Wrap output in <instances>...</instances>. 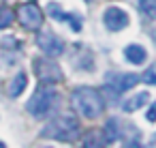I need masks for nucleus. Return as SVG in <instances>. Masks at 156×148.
I'll return each mask as SVG.
<instances>
[{"label":"nucleus","mask_w":156,"mask_h":148,"mask_svg":"<svg viewBox=\"0 0 156 148\" xmlns=\"http://www.w3.org/2000/svg\"><path fill=\"white\" fill-rule=\"evenodd\" d=\"M83 144H86V146H103V144H105V137H103L98 131H92V133L86 137Z\"/></svg>","instance_id":"nucleus-16"},{"label":"nucleus","mask_w":156,"mask_h":148,"mask_svg":"<svg viewBox=\"0 0 156 148\" xmlns=\"http://www.w3.org/2000/svg\"><path fill=\"white\" fill-rule=\"evenodd\" d=\"M41 135L60 139V142H73L79 137V122L73 116H58L51 122H47V127L41 131Z\"/></svg>","instance_id":"nucleus-2"},{"label":"nucleus","mask_w":156,"mask_h":148,"mask_svg":"<svg viewBox=\"0 0 156 148\" xmlns=\"http://www.w3.org/2000/svg\"><path fill=\"white\" fill-rule=\"evenodd\" d=\"M139 9L147 17H156V0H139Z\"/></svg>","instance_id":"nucleus-14"},{"label":"nucleus","mask_w":156,"mask_h":148,"mask_svg":"<svg viewBox=\"0 0 156 148\" xmlns=\"http://www.w3.org/2000/svg\"><path fill=\"white\" fill-rule=\"evenodd\" d=\"M37 45H39V50H41L45 56H49V58H58V56L64 54V43H62V39L56 37L54 32H39V35H37Z\"/></svg>","instance_id":"nucleus-7"},{"label":"nucleus","mask_w":156,"mask_h":148,"mask_svg":"<svg viewBox=\"0 0 156 148\" xmlns=\"http://www.w3.org/2000/svg\"><path fill=\"white\" fill-rule=\"evenodd\" d=\"M17 17H20V22H22V26L26 30H39L43 26V13L34 2L22 5L17 9Z\"/></svg>","instance_id":"nucleus-6"},{"label":"nucleus","mask_w":156,"mask_h":148,"mask_svg":"<svg viewBox=\"0 0 156 148\" xmlns=\"http://www.w3.org/2000/svg\"><path fill=\"white\" fill-rule=\"evenodd\" d=\"M2 146H5V144H2V142H0V148H2Z\"/></svg>","instance_id":"nucleus-19"},{"label":"nucleus","mask_w":156,"mask_h":148,"mask_svg":"<svg viewBox=\"0 0 156 148\" xmlns=\"http://www.w3.org/2000/svg\"><path fill=\"white\" fill-rule=\"evenodd\" d=\"M103 24H105V28L111 30V32L124 30V28L128 26V13H126L124 9H120V7H109V9H105V13H103Z\"/></svg>","instance_id":"nucleus-8"},{"label":"nucleus","mask_w":156,"mask_h":148,"mask_svg":"<svg viewBox=\"0 0 156 148\" xmlns=\"http://www.w3.org/2000/svg\"><path fill=\"white\" fill-rule=\"evenodd\" d=\"M26 73H17L13 80H11V84H9V88H7V92H9V97H20L22 92H24V88H26Z\"/></svg>","instance_id":"nucleus-12"},{"label":"nucleus","mask_w":156,"mask_h":148,"mask_svg":"<svg viewBox=\"0 0 156 148\" xmlns=\"http://www.w3.org/2000/svg\"><path fill=\"white\" fill-rule=\"evenodd\" d=\"M147 101H150V94H147V92H137L135 97H130V99H126V101L122 103V109L128 112V114H133V112L141 109Z\"/></svg>","instance_id":"nucleus-11"},{"label":"nucleus","mask_w":156,"mask_h":148,"mask_svg":"<svg viewBox=\"0 0 156 148\" xmlns=\"http://www.w3.org/2000/svg\"><path fill=\"white\" fill-rule=\"evenodd\" d=\"M124 58H126L130 65H143V62L147 60V52H145L143 45L130 43V45H126V50H124Z\"/></svg>","instance_id":"nucleus-10"},{"label":"nucleus","mask_w":156,"mask_h":148,"mask_svg":"<svg viewBox=\"0 0 156 148\" xmlns=\"http://www.w3.org/2000/svg\"><path fill=\"white\" fill-rule=\"evenodd\" d=\"M71 101H73V107L83 116V118H98L103 114V97L96 88H90V86H79L73 90L71 94Z\"/></svg>","instance_id":"nucleus-1"},{"label":"nucleus","mask_w":156,"mask_h":148,"mask_svg":"<svg viewBox=\"0 0 156 148\" xmlns=\"http://www.w3.org/2000/svg\"><path fill=\"white\" fill-rule=\"evenodd\" d=\"M105 142H115L120 135H122V127H120V122L115 120V118H111V120H107V124H105Z\"/></svg>","instance_id":"nucleus-13"},{"label":"nucleus","mask_w":156,"mask_h":148,"mask_svg":"<svg viewBox=\"0 0 156 148\" xmlns=\"http://www.w3.org/2000/svg\"><path fill=\"white\" fill-rule=\"evenodd\" d=\"M141 80H143L147 86H156V65H154V67H150V69L141 75Z\"/></svg>","instance_id":"nucleus-17"},{"label":"nucleus","mask_w":156,"mask_h":148,"mask_svg":"<svg viewBox=\"0 0 156 148\" xmlns=\"http://www.w3.org/2000/svg\"><path fill=\"white\" fill-rule=\"evenodd\" d=\"M145 118H147L150 122H156V103H154V105L147 109V116H145Z\"/></svg>","instance_id":"nucleus-18"},{"label":"nucleus","mask_w":156,"mask_h":148,"mask_svg":"<svg viewBox=\"0 0 156 148\" xmlns=\"http://www.w3.org/2000/svg\"><path fill=\"white\" fill-rule=\"evenodd\" d=\"M32 67H34V73H37V77H39L41 84H56V82L62 80L60 67L54 65V62L49 60V56H47V58H34Z\"/></svg>","instance_id":"nucleus-4"},{"label":"nucleus","mask_w":156,"mask_h":148,"mask_svg":"<svg viewBox=\"0 0 156 148\" xmlns=\"http://www.w3.org/2000/svg\"><path fill=\"white\" fill-rule=\"evenodd\" d=\"M47 11H49V15H51L56 22H64V24H69L73 32H79V30H81V15L62 11V7H60L58 2H49Z\"/></svg>","instance_id":"nucleus-9"},{"label":"nucleus","mask_w":156,"mask_h":148,"mask_svg":"<svg viewBox=\"0 0 156 148\" xmlns=\"http://www.w3.org/2000/svg\"><path fill=\"white\" fill-rule=\"evenodd\" d=\"M137 82H139V77L135 73H109L107 75V90L113 97H118V94H124L126 90H130Z\"/></svg>","instance_id":"nucleus-5"},{"label":"nucleus","mask_w":156,"mask_h":148,"mask_svg":"<svg viewBox=\"0 0 156 148\" xmlns=\"http://www.w3.org/2000/svg\"><path fill=\"white\" fill-rule=\"evenodd\" d=\"M56 90L49 86V84H43V86H39L37 90H34V94L30 97V101L26 103V109H28V114H32L34 118H43V116H47L49 114V109H51V105H54V101H56Z\"/></svg>","instance_id":"nucleus-3"},{"label":"nucleus","mask_w":156,"mask_h":148,"mask_svg":"<svg viewBox=\"0 0 156 148\" xmlns=\"http://www.w3.org/2000/svg\"><path fill=\"white\" fill-rule=\"evenodd\" d=\"M13 11L11 9H0V30H5V28H9L11 24H13Z\"/></svg>","instance_id":"nucleus-15"}]
</instances>
